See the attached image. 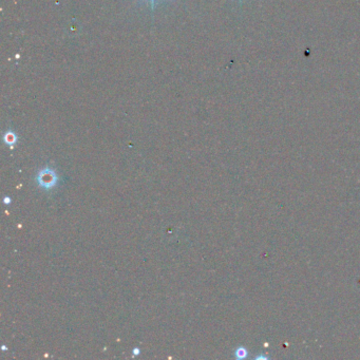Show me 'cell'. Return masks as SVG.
<instances>
[{
	"mask_svg": "<svg viewBox=\"0 0 360 360\" xmlns=\"http://www.w3.org/2000/svg\"><path fill=\"white\" fill-rule=\"evenodd\" d=\"M37 181L41 187H44V188H46V189H50L56 185L57 177H56V174L53 169L47 167L39 172V175L37 177Z\"/></svg>",
	"mask_w": 360,
	"mask_h": 360,
	"instance_id": "1",
	"label": "cell"
},
{
	"mask_svg": "<svg viewBox=\"0 0 360 360\" xmlns=\"http://www.w3.org/2000/svg\"><path fill=\"white\" fill-rule=\"evenodd\" d=\"M148 2H149V4H150V8H151V11H152V13H153V11H154V7H155V2H156V0H148Z\"/></svg>",
	"mask_w": 360,
	"mask_h": 360,
	"instance_id": "4",
	"label": "cell"
},
{
	"mask_svg": "<svg viewBox=\"0 0 360 360\" xmlns=\"http://www.w3.org/2000/svg\"><path fill=\"white\" fill-rule=\"evenodd\" d=\"M4 141L6 144H8V145L12 146L17 142V135L13 131H8L4 136Z\"/></svg>",
	"mask_w": 360,
	"mask_h": 360,
	"instance_id": "2",
	"label": "cell"
},
{
	"mask_svg": "<svg viewBox=\"0 0 360 360\" xmlns=\"http://www.w3.org/2000/svg\"><path fill=\"white\" fill-rule=\"evenodd\" d=\"M133 354H134V355H139V354H140V350H139V349H134V350H133Z\"/></svg>",
	"mask_w": 360,
	"mask_h": 360,
	"instance_id": "6",
	"label": "cell"
},
{
	"mask_svg": "<svg viewBox=\"0 0 360 360\" xmlns=\"http://www.w3.org/2000/svg\"><path fill=\"white\" fill-rule=\"evenodd\" d=\"M4 202H5L6 204H10V203H11V199H10V198H5Z\"/></svg>",
	"mask_w": 360,
	"mask_h": 360,
	"instance_id": "5",
	"label": "cell"
},
{
	"mask_svg": "<svg viewBox=\"0 0 360 360\" xmlns=\"http://www.w3.org/2000/svg\"><path fill=\"white\" fill-rule=\"evenodd\" d=\"M246 355H247V352H246V350L245 349H243V348H240V349H238L237 351H236V356H237V358H244V357H246Z\"/></svg>",
	"mask_w": 360,
	"mask_h": 360,
	"instance_id": "3",
	"label": "cell"
}]
</instances>
